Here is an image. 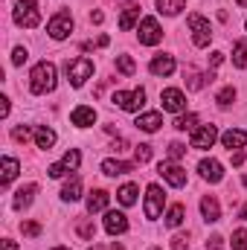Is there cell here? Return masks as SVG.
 Instances as JSON below:
<instances>
[{"label":"cell","instance_id":"obj_29","mask_svg":"<svg viewBox=\"0 0 247 250\" xmlns=\"http://www.w3.org/2000/svg\"><path fill=\"white\" fill-rule=\"evenodd\" d=\"M233 64L239 70H247V38L245 41H236V47H233Z\"/></svg>","mask_w":247,"mask_h":250},{"label":"cell","instance_id":"obj_22","mask_svg":"<svg viewBox=\"0 0 247 250\" xmlns=\"http://www.w3.org/2000/svg\"><path fill=\"white\" fill-rule=\"evenodd\" d=\"M35 192H38V187H35V184H26V187H21L18 192H15V198H12V207H15V209H26V207L32 204Z\"/></svg>","mask_w":247,"mask_h":250},{"label":"cell","instance_id":"obj_16","mask_svg":"<svg viewBox=\"0 0 247 250\" xmlns=\"http://www.w3.org/2000/svg\"><path fill=\"white\" fill-rule=\"evenodd\" d=\"M148 70L154 73V76H172L175 73V56H154L151 64H148Z\"/></svg>","mask_w":247,"mask_h":250},{"label":"cell","instance_id":"obj_10","mask_svg":"<svg viewBox=\"0 0 247 250\" xmlns=\"http://www.w3.org/2000/svg\"><path fill=\"white\" fill-rule=\"evenodd\" d=\"M215 140H218V128H215V125H201V128L192 131L189 146H192V148H212Z\"/></svg>","mask_w":247,"mask_h":250},{"label":"cell","instance_id":"obj_18","mask_svg":"<svg viewBox=\"0 0 247 250\" xmlns=\"http://www.w3.org/2000/svg\"><path fill=\"white\" fill-rule=\"evenodd\" d=\"M108 201H111V195L105 192V189H93L90 195H87V212L93 215V212H105L108 209Z\"/></svg>","mask_w":247,"mask_h":250},{"label":"cell","instance_id":"obj_41","mask_svg":"<svg viewBox=\"0 0 247 250\" xmlns=\"http://www.w3.org/2000/svg\"><path fill=\"white\" fill-rule=\"evenodd\" d=\"M23 62H26V50H23V47H15V53H12V64L21 67Z\"/></svg>","mask_w":247,"mask_h":250},{"label":"cell","instance_id":"obj_48","mask_svg":"<svg viewBox=\"0 0 247 250\" xmlns=\"http://www.w3.org/2000/svg\"><path fill=\"white\" fill-rule=\"evenodd\" d=\"M0 102H3V105H0V117H9V99H6V96H3V99H0Z\"/></svg>","mask_w":247,"mask_h":250},{"label":"cell","instance_id":"obj_25","mask_svg":"<svg viewBox=\"0 0 247 250\" xmlns=\"http://www.w3.org/2000/svg\"><path fill=\"white\" fill-rule=\"evenodd\" d=\"M79 198H82V178H79V175H73V178L64 184V189H62V201L73 204V201H79Z\"/></svg>","mask_w":247,"mask_h":250},{"label":"cell","instance_id":"obj_57","mask_svg":"<svg viewBox=\"0 0 247 250\" xmlns=\"http://www.w3.org/2000/svg\"><path fill=\"white\" fill-rule=\"evenodd\" d=\"M151 250H163V248H151Z\"/></svg>","mask_w":247,"mask_h":250},{"label":"cell","instance_id":"obj_9","mask_svg":"<svg viewBox=\"0 0 247 250\" xmlns=\"http://www.w3.org/2000/svg\"><path fill=\"white\" fill-rule=\"evenodd\" d=\"M163 204H166V192L157 187V184H151V187L145 189V218H160V212H163Z\"/></svg>","mask_w":247,"mask_h":250},{"label":"cell","instance_id":"obj_14","mask_svg":"<svg viewBox=\"0 0 247 250\" xmlns=\"http://www.w3.org/2000/svg\"><path fill=\"white\" fill-rule=\"evenodd\" d=\"M184 79H186V87H189V90H201V87H204V84H209L215 76H212V70L201 73V70H195V67H186Z\"/></svg>","mask_w":247,"mask_h":250},{"label":"cell","instance_id":"obj_42","mask_svg":"<svg viewBox=\"0 0 247 250\" xmlns=\"http://www.w3.org/2000/svg\"><path fill=\"white\" fill-rule=\"evenodd\" d=\"M47 175H50V178H64L67 169H64V163H53V166L47 169Z\"/></svg>","mask_w":247,"mask_h":250},{"label":"cell","instance_id":"obj_35","mask_svg":"<svg viewBox=\"0 0 247 250\" xmlns=\"http://www.w3.org/2000/svg\"><path fill=\"white\" fill-rule=\"evenodd\" d=\"M195 125H198V117H195V114H181V117L175 120V128H178V131H195Z\"/></svg>","mask_w":247,"mask_h":250},{"label":"cell","instance_id":"obj_28","mask_svg":"<svg viewBox=\"0 0 247 250\" xmlns=\"http://www.w3.org/2000/svg\"><path fill=\"white\" fill-rule=\"evenodd\" d=\"M117 201H120L123 207H134V204H137V187H134V184H125V187H120V192H117Z\"/></svg>","mask_w":247,"mask_h":250},{"label":"cell","instance_id":"obj_31","mask_svg":"<svg viewBox=\"0 0 247 250\" xmlns=\"http://www.w3.org/2000/svg\"><path fill=\"white\" fill-rule=\"evenodd\" d=\"M181 224H184V204H175L166 212V227H181Z\"/></svg>","mask_w":247,"mask_h":250},{"label":"cell","instance_id":"obj_2","mask_svg":"<svg viewBox=\"0 0 247 250\" xmlns=\"http://www.w3.org/2000/svg\"><path fill=\"white\" fill-rule=\"evenodd\" d=\"M15 23L23 26V29H35L41 23V12H38V0H18L15 3V12H12Z\"/></svg>","mask_w":247,"mask_h":250},{"label":"cell","instance_id":"obj_20","mask_svg":"<svg viewBox=\"0 0 247 250\" xmlns=\"http://www.w3.org/2000/svg\"><path fill=\"white\" fill-rule=\"evenodd\" d=\"M134 125H137L140 131H145V134H154V131H157V128L163 125V117H160L157 111H148V114H140Z\"/></svg>","mask_w":247,"mask_h":250},{"label":"cell","instance_id":"obj_50","mask_svg":"<svg viewBox=\"0 0 247 250\" xmlns=\"http://www.w3.org/2000/svg\"><path fill=\"white\" fill-rule=\"evenodd\" d=\"M125 146H128V143H125L123 137H120V140H114V148H117V151H125Z\"/></svg>","mask_w":247,"mask_h":250},{"label":"cell","instance_id":"obj_58","mask_svg":"<svg viewBox=\"0 0 247 250\" xmlns=\"http://www.w3.org/2000/svg\"><path fill=\"white\" fill-rule=\"evenodd\" d=\"M245 26H247V21H245Z\"/></svg>","mask_w":247,"mask_h":250},{"label":"cell","instance_id":"obj_24","mask_svg":"<svg viewBox=\"0 0 247 250\" xmlns=\"http://www.w3.org/2000/svg\"><path fill=\"white\" fill-rule=\"evenodd\" d=\"M0 172H3V175H0V184H3V187H9V184L18 178V172H21V163H18L15 157H3V166H0Z\"/></svg>","mask_w":247,"mask_h":250},{"label":"cell","instance_id":"obj_23","mask_svg":"<svg viewBox=\"0 0 247 250\" xmlns=\"http://www.w3.org/2000/svg\"><path fill=\"white\" fill-rule=\"evenodd\" d=\"M137 18H140V3H125L123 6V15H120V29L128 32L134 23H137Z\"/></svg>","mask_w":247,"mask_h":250},{"label":"cell","instance_id":"obj_55","mask_svg":"<svg viewBox=\"0 0 247 250\" xmlns=\"http://www.w3.org/2000/svg\"><path fill=\"white\" fill-rule=\"evenodd\" d=\"M90 250H102V248H96V245H93V248H90Z\"/></svg>","mask_w":247,"mask_h":250},{"label":"cell","instance_id":"obj_34","mask_svg":"<svg viewBox=\"0 0 247 250\" xmlns=\"http://www.w3.org/2000/svg\"><path fill=\"white\" fill-rule=\"evenodd\" d=\"M64 169H67V172H76V169H79V163H82V154H79V148H70V151H67V154H64Z\"/></svg>","mask_w":247,"mask_h":250},{"label":"cell","instance_id":"obj_36","mask_svg":"<svg viewBox=\"0 0 247 250\" xmlns=\"http://www.w3.org/2000/svg\"><path fill=\"white\" fill-rule=\"evenodd\" d=\"M134 154H137V163L143 166V163H148V160H151V146H148V143H140Z\"/></svg>","mask_w":247,"mask_h":250},{"label":"cell","instance_id":"obj_4","mask_svg":"<svg viewBox=\"0 0 247 250\" xmlns=\"http://www.w3.org/2000/svg\"><path fill=\"white\" fill-rule=\"evenodd\" d=\"M47 32H50L53 41H64V38H70V35H73V15H70L67 9L56 12V15L50 18V23H47Z\"/></svg>","mask_w":247,"mask_h":250},{"label":"cell","instance_id":"obj_7","mask_svg":"<svg viewBox=\"0 0 247 250\" xmlns=\"http://www.w3.org/2000/svg\"><path fill=\"white\" fill-rule=\"evenodd\" d=\"M157 175H160L169 187H175V189H184L186 187L184 166H178L175 160H163V163H157Z\"/></svg>","mask_w":247,"mask_h":250},{"label":"cell","instance_id":"obj_40","mask_svg":"<svg viewBox=\"0 0 247 250\" xmlns=\"http://www.w3.org/2000/svg\"><path fill=\"white\" fill-rule=\"evenodd\" d=\"M184 154H186V146H184V143H169V157H172V160H181Z\"/></svg>","mask_w":247,"mask_h":250},{"label":"cell","instance_id":"obj_15","mask_svg":"<svg viewBox=\"0 0 247 250\" xmlns=\"http://www.w3.org/2000/svg\"><path fill=\"white\" fill-rule=\"evenodd\" d=\"M201 212H204V221H209V224L221 221V204H218V198L215 195H204L201 198Z\"/></svg>","mask_w":247,"mask_h":250},{"label":"cell","instance_id":"obj_5","mask_svg":"<svg viewBox=\"0 0 247 250\" xmlns=\"http://www.w3.org/2000/svg\"><path fill=\"white\" fill-rule=\"evenodd\" d=\"M189 32H192V44L195 47H209V41H212V26H209V21L206 18H201V15H189Z\"/></svg>","mask_w":247,"mask_h":250},{"label":"cell","instance_id":"obj_51","mask_svg":"<svg viewBox=\"0 0 247 250\" xmlns=\"http://www.w3.org/2000/svg\"><path fill=\"white\" fill-rule=\"evenodd\" d=\"M239 218H242V221H247V204L242 207V209H239Z\"/></svg>","mask_w":247,"mask_h":250},{"label":"cell","instance_id":"obj_53","mask_svg":"<svg viewBox=\"0 0 247 250\" xmlns=\"http://www.w3.org/2000/svg\"><path fill=\"white\" fill-rule=\"evenodd\" d=\"M236 3H239V6H242V9H245V6H247V0H236Z\"/></svg>","mask_w":247,"mask_h":250},{"label":"cell","instance_id":"obj_49","mask_svg":"<svg viewBox=\"0 0 247 250\" xmlns=\"http://www.w3.org/2000/svg\"><path fill=\"white\" fill-rule=\"evenodd\" d=\"M0 250H18V245H15L12 239H3V248H0Z\"/></svg>","mask_w":247,"mask_h":250},{"label":"cell","instance_id":"obj_47","mask_svg":"<svg viewBox=\"0 0 247 250\" xmlns=\"http://www.w3.org/2000/svg\"><path fill=\"white\" fill-rule=\"evenodd\" d=\"M102 21H105L102 12H90V23H102Z\"/></svg>","mask_w":247,"mask_h":250},{"label":"cell","instance_id":"obj_38","mask_svg":"<svg viewBox=\"0 0 247 250\" xmlns=\"http://www.w3.org/2000/svg\"><path fill=\"white\" fill-rule=\"evenodd\" d=\"M233 250H247V230H236L233 233Z\"/></svg>","mask_w":247,"mask_h":250},{"label":"cell","instance_id":"obj_3","mask_svg":"<svg viewBox=\"0 0 247 250\" xmlns=\"http://www.w3.org/2000/svg\"><path fill=\"white\" fill-rule=\"evenodd\" d=\"M111 102L120 108V111H128V114H137L143 105H145V90L143 87H137V90H117L114 96H111Z\"/></svg>","mask_w":247,"mask_h":250},{"label":"cell","instance_id":"obj_12","mask_svg":"<svg viewBox=\"0 0 247 250\" xmlns=\"http://www.w3.org/2000/svg\"><path fill=\"white\" fill-rule=\"evenodd\" d=\"M198 172H201V178L209 181V184H221V181H224V166H221L218 160H212V157H204V160L198 163Z\"/></svg>","mask_w":247,"mask_h":250},{"label":"cell","instance_id":"obj_45","mask_svg":"<svg viewBox=\"0 0 247 250\" xmlns=\"http://www.w3.org/2000/svg\"><path fill=\"white\" fill-rule=\"evenodd\" d=\"M221 62H224V53H212L209 56V67H218Z\"/></svg>","mask_w":247,"mask_h":250},{"label":"cell","instance_id":"obj_6","mask_svg":"<svg viewBox=\"0 0 247 250\" xmlns=\"http://www.w3.org/2000/svg\"><path fill=\"white\" fill-rule=\"evenodd\" d=\"M67 79H70V84L73 87H82L90 76H93V62L90 59H73V62H67Z\"/></svg>","mask_w":247,"mask_h":250},{"label":"cell","instance_id":"obj_30","mask_svg":"<svg viewBox=\"0 0 247 250\" xmlns=\"http://www.w3.org/2000/svg\"><path fill=\"white\" fill-rule=\"evenodd\" d=\"M76 230H79V236L87 239V242H93V236H96V224H93L90 218H76Z\"/></svg>","mask_w":247,"mask_h":250},{"label":"cell","instance_id":"obj_1","mask_svg":"<svg viewBox=\"0 0 247 250\" xmlns=\"http://www.w3.org/2000/svg\"><path fill=\"white\" fill-rule=\"evenodd\" d=\"M56 64L53 62H38L32 67V73H29V90L35 93V96H44V93H50V90H56Z\"/></svg>","mask_w":247,"mask_h":250},{"label":"cell","instance_id":"obj_19","mask_svg":"<svg viewBox=\"0 0 247 250\" xmlns=\"http://www.w3.org/2000/svg\"><path fill=\"white\" fill-rule=\"evenodd\" d=\"M70 123L79 125V128H87V125L96 123V111H93V108H87V105H79V108H73Z\"/></svg>","mask_w":247,"mask_h":250},{"label":"cell","instance_id":"obj_27","mask_svg":"<svg viewBox=\"0 0 247 250\" xmlns=\"http://www.w3.org/2000/svg\"><path fill=\"white\" fill-rule=\"evenodd\" d=\"M184 9H186V0H157V12L160 15H169V18L181 15Z\"/></svg>","mask_w":247,"mask_h":250},{"label":"cell","instance_id":"obj_44","mask_svg":"<svg viewBox=\"0 0 247 250\" xmlns=\"http://www.w3.org/2000/svg\"><path fill=\"white\" fill-rule=\"evenodd\" d=\"M189 248V239H186V236H175V239H172V250H186Z\"/></svg>","mask_w":247,"mask_h":250},{"label":"cell","instance_id":"obj_52","mask_svg":"<svg viewBox=\"0 0 247 250\" xmlns=\"http://www.w3.org/2000/svg\"><path fill=\"white\" fill-rule=\"evenodd\" d=\"M111 250H125V248L120 245V242H114V245H111Z\"/></svg>","mask_w":247,"mask_h":250},{"label":"cell","instance_id":"obj_8","mask_svg":"<svg viewBox=\"0 0 247 250\" xmlns=\"http://www.w3.org/2000/svg\"><path fill=\"white\" fill-rule=\"evenodd\" d=\"M137 38H140V44H145V47L160 44V41H163V29H160L157 18H143V21H140V32H137Z\"/></svg>","mask_w":247,"mask_h":250},{"label":"cell","instance_id":"obj_21","mask_svg":"<svg viewBox=\"0 0 247 250\" xmlns=\"http://www.w3.org/2000/svg\"><path fill=\"white\" fill-rule=\"evenodd\" d=\"M128 172H134V163H125V160H102V175H108V178H117V175H128Z\"/></svg>","mask_w":247,"mask_h":250},{"label":"cell","instance_id":"obj_26","mask_svg":"<svg viewBox=\"0 0 247 250\" xmlns=\"http://www.w3.org/2000/svg\"><path fill=\"white\" fill-rule=\"evenodd\" d=\"M35 146L44 148V151L53 148V146H56V131L47 128V125H38V128H35Z\"/></svg>","mask_w":247,"mask_h":250},{"label":"cell","instance_id":"obj_39","mask_svg":"<svg viewBox=\"0 0 247 250\" xmlns=\"http://www.w3.org/2000/svg\"><path fill=\"white\" fill-rule=\"evenodd\" d=\"M32 134H35V131H32V128H26V125H18V128L12 131V137H15L18 143H26V140H29Z\"/></svg>","mask_w":247,"mask_h":250},{"label":"cell","instance_id":"obj_11","mask_svg":"<svg viewBox=\"0 0 247 250\" xmlns=\"http://www.w3.org/2000/svg\"><path fill=\"white\" fill-rule=\"evenodd\" d=\"M160 102H163V111H172V114H181L186 108V96H184V90H178V87H166L160 93Z\"/></svg>","mask_w":247,"mask_h":250},{"label":"cell","instance_id":"obj_17","mask_svg":"<svg viewBox=\"0 0 247 250\" xmlns=\"http://www.w3.org/2000/svg\"><path fill=\"white\" fill-rule=\"evenodd\" d=\"M221 143H224V148H245L247 146V131H242V128H230V131H224L221 134Z\"/></svg>","mask_w":247,"mask_h":250},{"label":"cell","instance_id":"obj_37","mask_svg":"<svg viewBox=\"0 0 247 250\" xmlns=\"http://www.w3.org/2000/svg\"><path fill=\"white\" fill-rule=\"evenodd\" d=\"M21 233L29 236V239H35V236H41V224H38V221H23V224H21Z\"/></svg>","mask_w":247,"mask_h":250},{"label":"cell","instance_id":"obj_43","mask_svg":"<svg viewBox=\"0 0 247 250\" xmlns=\"http://www.w3.org/2000/svg\"><path fill=\"white\" fill-rule=\"evenodd\" d=\"M224 248V239H221V236H209V239H206V250H221Z\"/></svg>","mask_w":247,"mask_h":250},{"label":"cell","instance_id":"obj_56","mask_svg":"<svg viewBox=\"0 0 247 250\" xmlns=\"http://www.w3.org/2000/svg\"><path fill=\"white\" fill-rule=\"evenodd\" d=\"M53 250H67V248H53Z\"/></svg>","mask_w":247,"mask_h":250},{"label":"cell","instance_id":"obj_54","mask_svg":"<svg viewBox=\"0 0 247 250\" xmlns=\"http://www.w3.org/2000/svg\"><path fill=\"white\" fill-rule=\"evenodd\" d=\"M242 184H245V189H247V172H245V178H242Z\"/></svg>","mask_w":247,"mask_h":250},{"label":"cell","instance_id":"obj_13","mask_svg":"<svg viewBox=\"0 0 247 250\" xmlns=\"http://www.w3.org/2000/svg\"><path fill=\"white\" fill-rule=\"evenodd\" d=\"M105 230H108L111 236H123V233H128V218H125V212L108 209V212H105Z\"/></svg>","mask_w":247,"mask_h":250},{"label":"cell","instance_id":"obj_33","mask_svg":"<svg viewBox=\"0 0 247 250\" xmlns=\"http://www.w3.org/2000/svg\"><path fill=\"white\" fill-rule=\"evenodd\" d=\"M117 70L123 73V76H134L137 73V64L131 56H117Z\"/></svg>","mask_w":247,"mask_h":250},{"label":"cell","instance_id":"obj_46","mask_svg":"<svg viewBox=\"0 0 247 250\" xmlns=\"http://www.w3.org/2000/svg\"><path fill=\"white\" fill-rule=\"evenodd\" d=\"M245 160H247V154H245V151H236V154H233V166H242Z\"/></svg>","mask_w":247,"mask_h":250},{"label":"cell","instance_id":"obj_32","mask_svg":"<svg viewBox=\"0 0 247 250\" xmlns=\"http://www.w3.org/2000/svg\"><path fill=\"white\" fill-rule=\"evenodd\" d=\"M215 102H218V108H230V105L236 102V87H233V84H227L224 90H218Z\"/></svg>","mask_w":247,"mask_h":250}]
</instances>
